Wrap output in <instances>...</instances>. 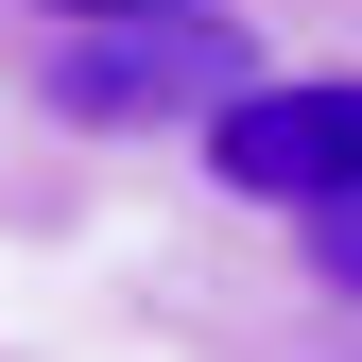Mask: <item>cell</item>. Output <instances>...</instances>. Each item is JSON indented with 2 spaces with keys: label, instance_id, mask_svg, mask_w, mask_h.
Returning a JSON list of instances; mask_svg holds the SVG:
<instances>
[{
  "label": "cell",
  "instance_id": "277c9868",
  "mask_svg": "<svg viewBox=\"0 0 362 362\" xmlns=\"http://www.w3.org/2000/svg\"><path fill=\"white\" fill-rule=\"evenodd\" d=\"M69 18H190V0H69Z\"/></svg>",
  "mask_w": 362,
  "mask_h": 362
},
{
  "label": "cell",
  "instance_id": "6da1fadb",
  "mask_svg": "<svg viewBox=\"0 0 362 362\" xmlns=\"http://www.w3.org/2000/svg\"><path fill=\"white\" fill-rule=\"evenodd\" d=\"M207 173L242 207H328V190H362V86H224V104H207Z\"/></svg>",
  "mask_w": 362,
  "mask_h": 362
},
{
  "label": "cell",
  "instance_id": "3957f363",
  "mask_svg": "<svg viewBox=\"0 0 362 362\" xmlns=\"http://www.w3.org/2000/svg\"><path fill=\"white\" fill-rule=\"evenodd\" d=\"M310 276H328V293H362V190H328V207H310Z\"/></svg>",
  "mask_w": 362,
  "mask_h": 362
},
{
  "label": "cell",
  "instance_id": "7a4b0ae2",
  "mask_svg": "<svg viewBox=\"0 0 362 362\" xmlns=\"http://www.w3.org/2000/svg\"><path fill=\"white\" fill-rule=\"evenodd\" d=\"M242 86V52H224V18L190 0V18H121V52H69L52 104L69 121H173V104H224Z\"/></svg>",
  "mask_w": 362,
  "mask_h": 362
}]
</instances>
